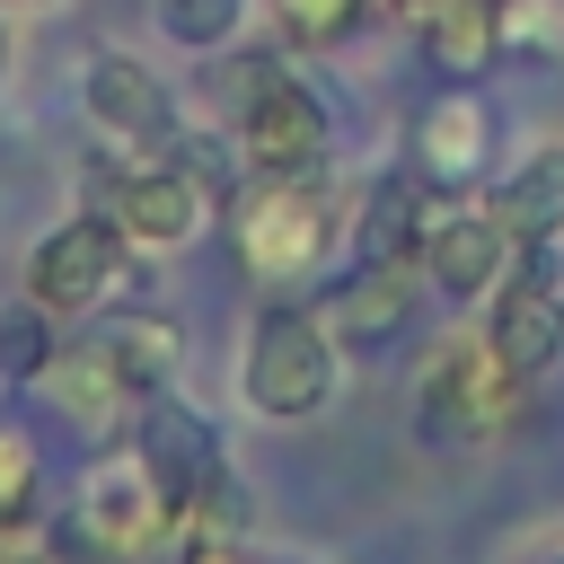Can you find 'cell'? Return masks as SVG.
Returning <instances> with one entry per match:
<instances>
[{
    "label": "cell",
    "mask_w": 564,
    "mask_h": 564,
    "mask_svg": "<svg viewBox=\"0 0 564 564\" xmlns=\"http://www.w3.org/2000/svg\"><path fill=\"white\" fill-rule=\"evenodd\" d=\"M44 388L62 397V414L70 423H88V432H132V414L150 405L115 361H106V344L88 335V344H62L53 352V370H44Z\"/></svg>",
    "instance_id": "obj_14"
},
{
    "label": "cell",
    "mask_w": 564,
    "mask_h": 564,
    "mask_svg": "<svg viewBox=\"0 0 564 564\" xmlns=\"http://www.w3.org/2000/svg\"><path fill=\"white\" fill-rule=\"evenodd\" d=\"M132 458H141V476L176 502V520H185V511L212 494V476H220V432H212L185 397L159 388V397L132 414Z\"/></svg>",
    "instance_id": "obj_8"
},
{
    "label": "cell",
    "mask_w": 564,
    "mask_h": 564,
    "mask_svg": "<svg viewBox=\"0 0 564 564\" xmlns=\"http://www.w3.org/2000/svg\"><path fill=\"white\" fill-rule=\"evenodd\" d=\"M485 159H494V106L458 79V88H441V97L414 115V176H423L432 194H467V185L485 176Z\"/></svg>",
    "instance_id": "obj_12"
},
{
    "label": "cell",
    "mask_w": 564,
    "mask_h": 564,
    "mask_svg": "<svg viewBox=\"0 0 564 564\" xmlns=\"http://www.w3.org/2000/svg\"><path fill=\"white\" fill-rule=\"evenodd\" d=\"M361 9H370V0H273V26H282L300 53H326V44H344V35L361 26Z\"/></svg>",
    "instance_id": "obj_21"
},
{
    "label": "cell",
    "mask_w": 564,
    "mask_h": 564,
    "mask_svg": "<svg viewBox=\"0 0 564 564\" xmlns=\"http://www.w3.org/2000/svg\"><path fill=\"white\" fill-rule=\"evenodd\" d=\"M326 335L344 344V352H388V344H405L414 335V317H423V264L405 256V264H361L352 282H335L326 291Z\"/></svg>",
    "instance_id": "obj_10"
},
{
    "label": "cell",
    "mask_w": 564,
    "mask_h": 564,
    "mask_svg": "<svg viewBox=\"0 0 564 564\" xmlns=\"http://www.w3.org/2000/svg\"><path fill=\"white\" fill-rule=\"evenodd\" d=\"M485 335H494V352H502L520 379H546V370L564 361V291H555V273H511V282L494 291Z\"/></svg>",
    "instance_id": "obj_13"
},
{
    "label": "cell",
    "mask_w": 564,
    "mask_h": 564,
    "mask_svg": "<svg viewBox=\"0 0 564 564\" xmlns=\"http://www.w3.org/2000/svg\"><path fill=\"white\" fill-rule=\"evenodd\" d=\"M53 326H62V317H53L44 300H26V291L0 308V379H9V388H35V379L53 370V352H62Z\"/></svg>",
    "instance_id": "obj_19"
},
{
    "label": "cell",
    "mask_w": 564,
    "mask_h": 564,
    "mask_svg": "<svg viewBox=\"0 0 564 564\" xmlns=\"http://www.w3.org/2000/svg\"><path fill=\"white\" fill-rule=\"evenodd\" d=\"M229 132L247 150L256 176H291V167H317L326 141H335V115L326 97L282 70V62H229Z\"/></svg>",
    "instance_id": "obj_3"
},
{
    "label": "cell",
    "mask_w": 564,
    "mask_h": 564,
    "mask_svg": "<svg viewBox=\"0 0 564 564\" xmlns=\"http://www.w3.org/2000/svg\"><path fill=\"white\" fill-rule=\"evenodd\" d=\"M335 361H344V344L326 335L317 308H264L238 352V397L264 423H308L335 397Z\"/></svg>",
    "instance_id": "obj_2"
},
{
    "label": "cell",
    "mask_w": 564,
    "mask_h": 564,
    "mask_svg": "<svg viewBox=\"0 0 564 564\" xmlns=\"http://www.w3.org/2000/svg\"><path fill=\"white\" fill-rule=\"evenodd\" d=\"M35 476H44L35 441H26L18 423H0V520H26V511H35Z\"/></svg>",
    "instance_id": "obj_22"
},
{
    "label": "cell",
    "mask_w": 564,
    "mask_h": 564,
    "mask_svg": "<svg viewBox=\"0 0 564 564\" xmlns=\"http://www.w3.org/2000/svg\"><path fill=\"white\" fill-rule=\"evenodd\" d=\"M0 70H9V35H0Z\"/></svg>",
    "instance_id": "obj_26"
},
{
    "label": "cell",
    "mask_w": 564,
    "mask_h": 564,
    "mask_svg": "<svg viewBox=\"0 0 564 564\" xmlns=\"http://www.w3.org/2000/svg\"><path fill=\"white\" fill-rule=\"evenodd\" d=\"M414 35H423V62L432 70L476 79L502 53V0H414Z\"/></svg>",
    "instance_id": "obj_15"
},
{
    "label": "cell",
    "mask_w": 564,
    "mask_h": 564,
    "mask_svg": "<svg viewBox=\"0 0 564 564\" xmlns=\"http://www.w3.org/2000/svg\"><path fill=\"white\" fill-rule=\"evenodd\" d=\"M423 176L414 167H397V176H379L370 185V203H361V220H352V238H361V264H405L414 247H423Z\"/></svg>",
    "instance_id": "obj_17"
},
{
    "label": "cell",
    "mask_w": 564,
    "mask_h": 564,
    "mask_svg": "<svg viewBox=\"0 0 564 564\" xmlns=\"http://www.w3.org/2000/svg\"><path fill=\"white\" fill-rule=\"evenodd\" d=\"M0 564H44V538L26 520H0Z\"/></svg>",
    "instance_id": "obj_25"
},
{
    "label": "cell",
    "mask_w": 564,
    "mask_h": 564,
    "mask_svg": "<svg viewBox=\"0 0 564 564\" xmlns=\"http://www.w3.org/2000/svg\"><path fill=\"white\" fill-rule=\"evenodd\" d=\"M502 44H520V53H564V0H502Z\"/></svg>",
    "instance_id": "obj_23"
},
{
    "label": "cell",
    "mask_w": 564,
    "mask_h": 564,
    "mask_svg": "<svg viewBox=\"0 0 564 564\" xmlns=\"http://www.w3.org/2000/svg\"><path fill=\"white\" fill-rule=\"evenodd\" d=\"M79 106H88V123H97L106 141H123V150H167V141H176V97H167V79H159L141 53H88Z\"/></svg>",
    "instance_id": "obj_9"
},
{
    "label": "cell",
    "mask_w": 564,
    "mask_h": 564,
    "mask_svg": "<svg viewBox=\"0 0 564 564\" xmlns=\"http://www.w3.org/2000/svg\"><path fill=\"white\" fill-rule=\"evenodd\" d=\"M238 18H247V0H159V35L185 53H220L238 35Z\"/></svg>",
    "instance_id": "obj_20"
},
{
    "label": "cell",
    "mask_w": 564,
    "mask_h": 564,
    "mask_svg": "<svg viewBox=\"0 0 564 564\" xmlns=\"http://www.w3.org/2000/svg\"><path fill=\"white\" fill-rule=\"evenodd\" d=\"M335 238H344V212H335V194H326V176L317 167H291V176H256L238 203H229V247H238V264L256 273V282H308L326 256H335Z\"/></svg>",
    "instance_id": "obj_1"
},
{
    "label": "cell",
    "mask_w": 564,
    "mask_h": 564,
    "mask_svg": "<svg viewBox=\"0 0 564 564\" xmlns=\"http://www.w3.org/2000/svg\"><path fill=\"white\" fill-rule=\"evenodd\" d=\"M520 405H529V379L494 352V335H449L414 379V423L432 441H458V449L520 423Z\"/></svg>",
    "instance_id": "obj_4"
},
{
    "label": "cell",
    "mask_w": 564,
    "mask_h": 564,
    "mask_svg": "<svg viewBox=\"0 0 564 564\" xmlns=\"http://www.w3.org/2000/svg\"><path fill=\"white\" fill-rule=\"evenodd\" d=\"M485 212H494L520 247H529V238H555V229H564V141L529 150V159L494 185V203H485Z\"/></svg>",
    "instance_id": "obj_16"
},
{
    "label": "cell",
    "mask_w": 564,
    "mask_h": 564,
    "mask_svg": "<svg viewBox=\"0 0 564 564\" xmlns=\"http://www.w3.org/2000/svg\"><path fill=\"white\" fill-rule=\"evenodd\" d=\"M167 538H185L176 502L141 476V458H115L79 485V511H70V546L88 564H150Z\"/></svg>",
    "instance_id": "obj_5"
},
{
    "label": "cell",
    "mask_w": 564,
    "mask_h": 564,
    "mask_svg": "<svg viewBox=\"0 0 564 564\" xmlns=\"http://www.w3.org/2000/svg\"><path fill=\"white\" fill-rule=\"evenodd\" d=\"M176 564H247V555H238V538H203V529H185V538H176Z\"/></svg>",
    "instance_id": "obj_24"
},
{
    "label": "cell",
    "mask_w": 564,
    "mask_h": 564,
    "mask_svg": "<svg viewBox=\"0 0 564 564\" xmlns=\"http://www.w3.org/2000/svg\"><path fill=\"white\" fill-rule=\"evenodd\" d=\"M115 282H132V238H123L106 212H70V220L44 229L35 256H26V300H44L53 317L106 308Z\"/></svg>",
    "instance_id": "obj_7"
},
{
    "label": "cell",
    "mask_w": 564,
    "mask_h": 564,
    "mask_svg": "<svg viewBox=\"0 0 564 564\" xmlns=\"http://www.w3.org/2000/svg\"><path fill=\"white\" fill-rule=\"evenodd\" d=\"M511 256H520V238L494 212H432L423 247H414V264L441 300H485L494 282H511Z\"/></svg>",
    "instance_id": "obj_11"
},
{
    "label": "cell",
    "mask_w": 564,
    "mask_h": 564,
    "mask_svg": "<svg viewBox=\"0 0 564 564\" xmlns=\"http://www.w3.org/2000/svg\"><path fill=\"white\" fill-rule=\"evenodd\" d=\"M97 344H106V361H115L141 397H159V388L176 379V352H185L176 317H159V308H115V317L97 326Z\"/></svg>",
    "instance_id": "obj_18"
},
{
    "label": "cell",
    "mask_w": 564,
    "mask_h": 564,
    "mask_svg": "<svg viewBox=\"0 0 564 564\" xmlns=\"http://www.w3.org/2000/svg\"><path fill=\"white\" fill-rule=\"evenodd\" d=\"M212 203H220V185H212V167L203 159H141V167H115V194H106V220L132 238V256H167V247H185L203 220H212Z\"/></svg>",
    "instance_id": "obj_6"
}]
</instances>
